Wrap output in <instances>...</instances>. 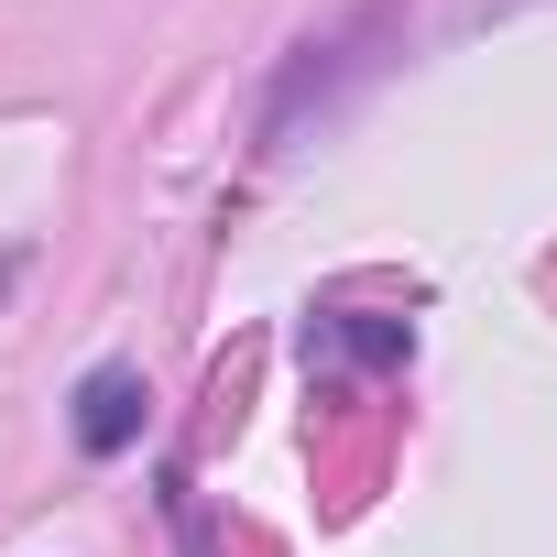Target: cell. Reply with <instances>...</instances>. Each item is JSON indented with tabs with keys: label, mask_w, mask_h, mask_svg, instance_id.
<instances>
[{
	"label": "cell",
	"mask_w": 557,
	"mask_h": 557,
	"mask_svg": "<svg viewBox=\"0 0 557 557\" xmlns=\"http://www.w3.org/2000/svg\"><path fill=\"white\" fill-rule=\"evenodd\" d=\"M143 405H153L143 372H132V361H99V372L77 383V448H88V459H121V448L143 437Z\"/></svg>",
	"instance_id": "1"
}]
</instances>
